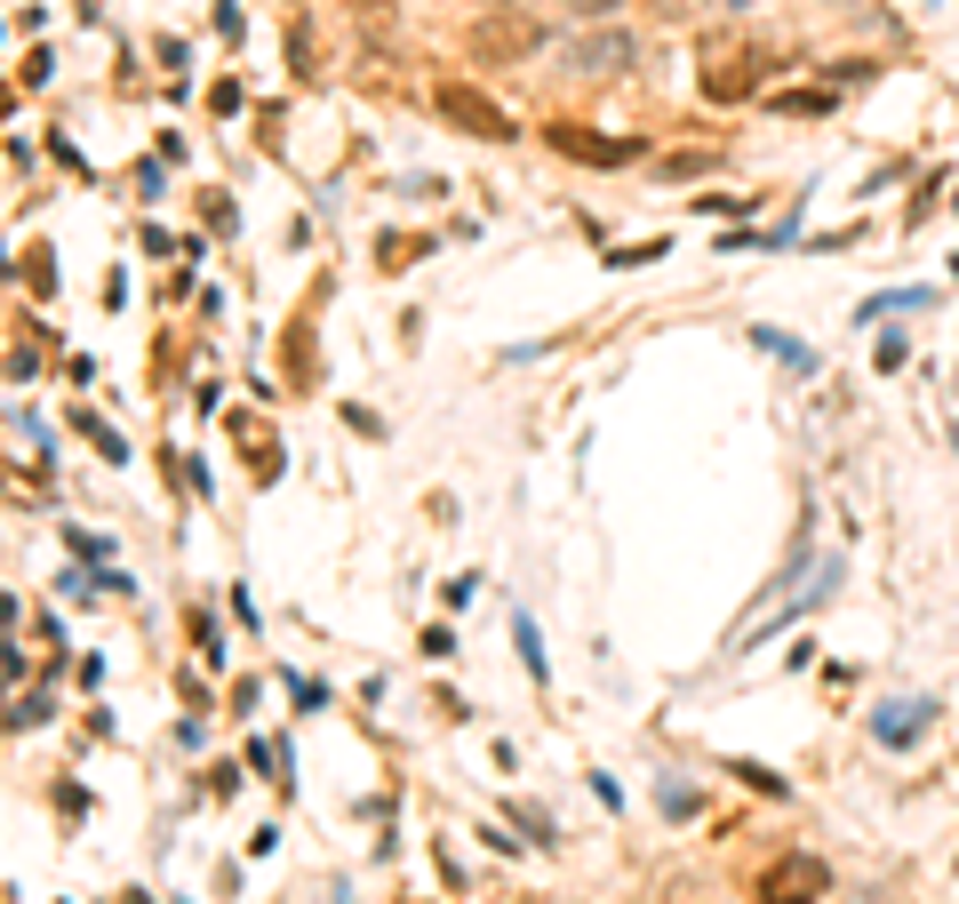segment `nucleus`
<instances>
[{"label":"nucleus","mask_w":959,"mask_h":904,"mask_svg":"<svg viewBox=\"0 0 959 904\" xmlns=\"http://www.w3.org/2000/svg\"><path fill=\"white\" fill-rule=\"evenodd\" d=\"M776 113H832V88H792V96H776Z\"/></svg>","instance_id":"nucleus-14"},{"label":"nucleus","mask_w":959,"mask_h":904,"mask_svg":"<svg viewBox=\"0 0 959 904\" xmlns=\"http://www.w3.org/2000/svg\"><path fill=\"white\" fill-rule=\"evenodd\" d=\"M951 209H959V200H951Z\"/></svg>","instance_id":"nucleus-23"},{"label":"nucleus","mask_w":959,"mask_h":904,"mask_svg":"<svg viewBox=\"0 0 959 904\" xmlns=\"http://www.w3.org/2000/svg\"><path fill=\"white\" fill-rule=\"evenodd\" d=\"M64 545H73L81 560H113V537H88V528H64Z\"/></svg>","instance_id":"nucleus-16"},{"label":"nucleus","mask_w":959,"mask_h":904,"mask_svg":"<svg viewBox=\"0 0 959 904\" xmlns=\"http://www.w3.org/2000/svg\"><path fill=\"white\" fill-rule=\"evenodd\" d=\"M712 169V153H679V160H664V177H704Z\"/></svg>","instance_id":"nucleus-18"},{"label":"nucleus","mask_w":959,"mask_h":904,"mask_svg":"<svg viewBox=\"0 0 959 904\" xmlns=\"http://www.w3.org/2000/svg\"><path fill=\"white\" fill-rule=\"evenodd\" d=\"M73 432H81V441H88L96 456H105V464H128V449H120V432H113L105 417H96V409H81V417H73Z\"/></svg>","instance_id":"nucleus-10"},{"label":"nucleus","mask_w":959,"mask_h":904,"mask_svg":"<svg viewBox=\"0 0 959 904\" xmlns=\"http://www.w3.org/2000/svg\"><path fill=\"white\" fill-rule=\"evenodd\" d=\"M424 656H456V632L449 624H424Z\"/></svg>","instance_id":"nucleus-19"},{"label":"nucleus","mask_w":959,"mask_h":904,"mask_svg":"<svg viewBox=\"0 0 959 904\" xmlns=\"http://www.w3.org/2000/svg\"><path fill=\"white\" fill-rule=\"evenodd\" d=\"M432 113L456 128V137H479V145H512L520 128H512V113L496 105V96H479L472 81H440L432 88Z\"/></svg>","instance_id":"nucleus-1"},{"label":"nucleus","mask_w":959,"mask_h":904,"mask_svg":"<svg viewBox=\"0 0 959 904\" xmlns=\"http://www.w3.org/2000/svg\"><path fill=\"white\" fill-rule=\"evenodd\" d=\"M928 9H936V0H928Z\"/></svg>","instance_id":"nucleus-22"},{"label":"nucleus","mask_w":959,"mask_h":904,"mask_svg":"<svg viewBox=\"0 0 959 904\" xmlns=\"http://www.w3.org/2000/svg\"><path fill=\"white\" fill-rule=\"evenodd\" d=\"M824 889H832V873H824V856H776L760 881H751V896L760 904H824Z\"/></svg>","instance_id":"nucleus-3"},{"label":"nucleus","mask_w":959,"mask_h":904,"mask_svg":"<svg viewBox=\"0 0 959 904\" xmlns=\"http://www.w3.org/2000/svg\"><path fill=\"white\" fill-rule=\"evenodd\" d=\"M656 800H664V817H704V792H696V785H679V777H664Z\"/></svg>","instance_id":"nucleus-11"},{"label":"nucleus","mask_w":959,"mask_h":904,"mask_svg":"<svg viewBox=\"0 0 959 904\" xmlns=\"http://www.w3.org/2000/svg\"><path fill=\"white\" fill-rule=\"evenodd\" d=\"M632 56H640V41L624 24H608V32H584V41L568 49V64L576 73H632Z\"/></svg>","instance_id":"nucleus-6"},{"label":"nucleus","mask_w":959,"mask_h":904,"mask_svg":"<svg viewBox=\"0 0 959 904\" xmlns=\"http://www.w3.org/2000/svg\"><path fill=\"white\" fill-rule=\"evenodd\" d=\"M824 73H832V88H847V81H872V56H832Z\"/></svg>","instance_id":"nucleus-15"},{"label":"nucleus","mask_w":959,"mask_h":904,"mask_svg":"<svg viewBox=\"0 0 959 904\" xmlns=\"http://www.w3.org/2000/svg\"><path fill=\"white\" fill-rule=\"evenodd\" d=\"M928 721H936V705H919V696H887V705H872V736L887 753H911L919 736H928Z\"/></svg>","instance_id":"nucleus-5"},{"label":"nucleus","mask_w":959,"mask_h":904,"mask_svg":"<svg viewBox=\"0 0 959 904\" xmlns=\"http://www.w3.org/2000/svg\"><path fill=\"white\" fill-rule=\"evenodd\" d=\"M656 256H672V241H632V249H608V264H615V273H632V264H656Z\"/></svg>","instance_id":"nucleus-12"},{"label":"nucleus","mask_w":959,"mask_h":904,"mask_svg":"<svg viewBox=\"0 0 959 904\" xmlns=\"http://www.w3.org/2000/svg\"><path fill=\"white\" fill-rule=\"evenodd\" d=\"M728 9H751V0H728Z\"/></svg>","instance_id":"nucleus-21"},{"label":"nucleus","mask_w":959,"mask_h":904,"mask_svg":"<svg viewBox=\"0 0 959 904\" xmlns=\"http://www.w3.org/2000/svg\"><path fill=\"white\" fill-rule=\"evenodd\" d=\"M560 9H568V17H615L624 0H560Z\"/></svg>","instance_id":"nucleus-20"},{"label":"nucleus","mask_w":959,"mask_h":904,"mask_svg":"<svg viewBox=\"0 0 959 904\" xmlns=\"http://www.w3.org/2000/svg\"><path fill=\"white\" fill-rule=\"evenodd\" d=\"M736 777H744L751 792H783V777H768V768H760V760H736Z\"/></svg>","instance_id":"nucleus-17"},{"label":"nucleus","mask_w":959,"mask_h":904,"mask_svg":"<svg viewBox=\"0 0 959 904\" xmlns=\"http://www.w3.org/2000/svg\"><path fill=\"white\" fill-rule=\"evenodd\" d=\"M512 641H520V664H528V681H552V656H544V632H536V617H528V609L512 617Z\"/></svg>","instance_id":"nucleus-9"},{"label":"nucleus","mask_w":959,"mask_h":904,"mask_svg":"<svg viewBox=\"0 0 959 904\" xmlns=\"http://www.w3.org/2000/svg\"><path fill=\"white\" fill-rule=\"evenodd\" d=\"M536 49H544V24H536L528 9H512V0H496V9L472 24V56H479V64H520V56H536Z\"/></svg>","instance_id":"nucleus-2"},{"label":"nucleus","mask_w":959,"mask_h":904,"mask_svg":"<svg viewBox=\"0 0 959 904\" xmlns=\"http://www.w3.org/2000/svg\"><path fill=\"white\" fill-rule=\"evenodd\" d=\"M768 81V56H744V73H704V96L712 105H728V96H751Z\"/></svg>","instance_id":"nucleus-8"},{"label":"nucleus","mask_w":959,"mask_h":904,"mask_svg":"<svg viewBox=\"0 0 959 904\" xmlns=\"http://www.w3.org/2000/svg\"><path fill=\"white\" fill-rule=\"evenodd\" d=\"M544 145L568 153V160H584V169H624V160H640L632 137H592L584 120H544Z\"/></svg>","instance_id":"nucleus-4"},{"label":"nucleus","mask_w":959,"mask_h":904,"mask_svg":"<svg viewBox=\"0 0 959 904\" xmlns=\"http://www.w3.org/2000/svg\"><path fill=\"white\" fill-rule=\"evenodd\" d=\"M751 345H760L768 360H783V368H792V377H815V368H824V360H815V345H800V337H783V328H751Z\"/></svg>","instance_id":"nucleus-7"},{"label":"nucleus","mask_w":959,"mask_h":904,"mask_svg":"<svg viewBox=\"0 0 959 904\" xmlns=\"http://www.w3.org/2000/svg\"><path fill=\"white\" fill-rule=\"evenodd\" d=\"M512 824H520L528 841H544V849H552V817H544V809H528V800H512Z\"/></svg>","instance_id":"nucleus-13"}]
</instances>
